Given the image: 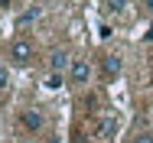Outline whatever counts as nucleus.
Wrapping results in <instances>:
<instances>
[{"mask_svg":"<svg viewBox=\"0 0 153 143\" xmlns=\"http://www.w3.org/2000/svg\"><path fill=\"white\" fill-rule=\"evenodd\" d=\"M7 88H10V72L0 68V91H7Z\"/></svg>","mask_w":153,"mask_h":143,"instance_id":"9d476101","label":"nucleus"},{"mask_svg":"<svg viewBox=\"0 0 153 143\" xmlns=\"http://www.w3.org/2000/svg\"><path fill=\"white\" fill-rule=\"evenodd\" d=\"M33 20H39V7H30V10H26L16 23H20V26H26V23H33Z\"/></svg>","mask_w":153,"mask_h":143,"instance_id":"0eeeda50","label":"nucleus"},{"mask_svg":"<svg viewBox=\"0 0 153 143\" xmlns=\"http://www.w3.org/2000/svg\"><path fill=\"white\" fill-rule=\"evenodd\" d=\"M46 88H62V75L59 72H52V75L46 78Z\"/></svg>","mask_w":153,"mask_h":143,"instance_id":"1a4fd4ad","label":"nucleus"},{"mask_svg":"<svg viewBox=\"0 0 153 143\" xmlns=\"http://www.w3.org/2000/svg\"><path fill=\"white\" fill-rule=\"evenodd\" d=\"M33 42L26 39V36H20V39H13V46H10V62L13 65H30L33 62Z\"/></svg>","mask_w":153,"mask_h":143,"instance_id":"f257e3e1","label":"nucleus"},{"mask_svg":"<svg viewBox=\"0 0 153 143\" xmlns=\"http://www.w3.org/2000/svg\"><path fill=\"white\" fill-rule=\"evenodd\" d=\"M49 68H52V72H59V75H62V68H72L68 52H65V49H52V52H49Z\"/></svg>","mask_w":153,"mask_h":143,"instance_id":"7ed1b4c3","label":"nucleus"},{"mask_svg":"<svg viewBox=\"0 0 153 143\" xmlns=\"http://www.w3.org/2000/svg\"><path fill=\"white\" fill-rule=\"evenodd\" d=\"M104 7H108L111 13H124V10H127V0H104Z\"/></svg>","mask_w":153,"mask_h":143,"instance_id":"6e6552de","label":"nucleus"},{"mask_svg":"<svg viewBox=\"0 0 153 143\" xmlns=\"http://www.w3.org/2000/svg\"><path fill=\"white\" fill-rule=\"evenodd\" d=\"M137 143H153V133H140V137H137Z\"/></svg>","mask_w":153,"mask_h":143,"instance_id":"9b49d317","label":"nucleus"},{"mask_svg":"<svg viewBox=\"0 0 153 143\" xmlns=\"http://www.w3.org/2000/svg\"><path fill=\"white\" fill-rule=\"evenodd\" d=\"M117 127H121V124H117V117H114V114L101 117V124H98V137H101V140H111V137L117 133Z\"/></svg>","mask_w":153,"mask_h":143,"instance_id":"20e7f679","label":"nucleus"},{"mask_svg":"<svg viewBox=\"0 0 153 143\" xmlns=\"http://www.w3.org/2000/svg\"><path fill=\"white\" fill-rule=\"evenodd\" d=\"M101 72H104V78H117V75H121V59L117 56H104L101 59Z\"/></svg>","mask_w":153,"mask_h":143,"instance_id":"423d86ee","label":"nucleus"},{"mask_svg":"<svg viewBox=\"0 0 153 143\" xmlns=\"http://www.w3.org/2000/svg\"><path fill=\"white\" fill-rule=\"evenodd\" d=\"M143 7H147V10H153V0H143Z\"/></svg>","mask_w":153,"mask_h":143,"instance_id":"f8f14e48","label":"nucleus"},{"mask_svg":"<svg viewBox=\"0 0 153 143\" xmlns=\"http://www.w3.org/2000/svg\"><path fill=\"white\" fill-rule=\"evenodd\" d=\"M88 78H91V62H85V59H75L72 62V68H68V82L75 88L88 85Z\"/></svg>","mask_w":153,"mask_h":143,"instance_id":"f03ea898","label":"nucleus"},{"mask_svg":"<svg viewBox=\"0 0 153 143\" xmlns=\"http://www.w3.org/2000/svg\"><path fill=\"white\" fill-rule=\"evenodd\" d=\"M20 120H23V127H26V130H33V133H36V130H42V124H46V120H42V114H39V111H23V114H20Z\"/></svg>","mask_w":153,"mask_h":143,"instance_id":"39448f33","label":"nucleus"}]
</instances>
